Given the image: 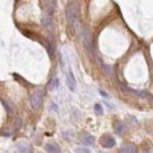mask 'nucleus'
I'll return each instance as SVG.
<instances>
[{"mask_svg":"<svg viewBox=\"0 0 153 153\" xmlns=\"http://www.w3.org/2000/svg\"><path fill=\"white\" fill-rule=\"evenodd\" d=\"M78 16H79V6L75 1H71L66 8V17L68 22L75 27L76 21H78Z\"/></svg>","mask_w":153,"mask_h":153,"instance_id":"f257e3e1","label":"nucleus"},{"mask_svg":"<svg viewBox=\"0 0 153 153\" xmlns=\"http://www.w3.org/2000/svg\"><path fill=\"white\" fill-rule=\"evenodd\" d=\"M43 91L41 90H37L35 92H33L31 94V98H30V105L33 110H38L41 105V101H43Z\"/></svg>","mask_w":153,"mask_h":153,"instance_id":"f03ea898","label":"nucleus"},{"mask_svg":"<svg viewBox=\"0 0 153 153\" xmlns=\"http://www.w3.org/2000/svg\"><path fill=\"white\" fill-rule=\"evenodd\" d=\"M100 145L105 147V148H112L116 146V139H114L112 135H104V137H101L100 139Z\"/></svg>","mask_w":153,"mask_h":153,"instance_id":"7ed1b4c3","label":"nucleus"},{"mask_svg":"<svg viewBox=\"0 0 153 153\" xmlns=\"http://www.w3.org/2000/svg\"><path fill=\"white\" fill-rule=\"evenodd\" d=\"M79 140H80V143L83 145H85V146H91V145L94 144V137L91 135L90 133H86V132L80 135Z\"/></svg>","mask_w":153,"mask_h":153,"instance_id":"20e7f679","label":"nucleus"},{"mask_svg":"<svg viewBox=\"0 0 153 153\" xmlns=\"http://www.w3.org/2000/svg\"><path fill=\"white\" fill-rule=\"evenodd\" d=\"M66 84H67V87L70 88V91H74L75 90V86H76V83H75V78H74V74L73 72L70 70L68 73H67V76H66Z\"/></svg>","mask_w":153,"mask_h":153,"instance_id":"39448f33","label":"nucleus"},{"mask_svg":"<svg viewBox=\"0 0 153 153\" xmlns=\"http://www.w3.org/2000/svg\"><path fill=\"white\" fill-rule=\"evenodd\" d=\"M45 150L47 153H60V147L54 143H47L45 145Z\"/></svg>","mask_w":153,"mask_h":153,"instance_id":"423d86ee","label":"nucleus"},{"mask_svg":"<svg viewBox=\"0 0 153 153\" xmlns=\"http://www.w3.org/2000/svg\"><path fill=\"white\" fill-rule=\"evenodd\" d=\"M41 22H43V25H44V26H45L48 31L52 30V20H51V18H49L48 14H44V16H43Z\"/></svg>","mask_w":153,"mask_h":153,"instance_id":"0eeeda50","label":"nucleus"},{"mask_svg":"<svg viewBox=\"0 0 153 153\" xmlns=\"http://www.w3.org/2000/svg\"><path fill=\"white\" fill-rule=\"evenodd\" d=\"M18 151L20 153H31L32 148H31V145L27 144V143H21L18 145Z\"/></svg>","mask_w":153,"mask_h":153,"instance_id":"6e6552de","label":"nucleus"},{"mask_svg":"<svg viewBox=\"0 0 153 153\" xmlns=\"http://www.w3.org/2000/svg\"><path fill=\"white\" fill-rule=\"evenodd\" d=\"M114 130H116V132L118 134H123L125 132V130H126V126H125L124 123L118 121V123H116V125H114Z\"/></svg>","mask_w":153,"mask_h":153,"instance_id":"1a4fd4ad","label":"nucleus"},{"mask_svg":"<svg viewBox=\"0 0 153 153\" xmlns=\"http://www.w3.org/2000/svg\"><path fill=\"white\" fill-rule=\"evenodd\" d=\"M123 153H135V147L132 144H125L121 150Z\"/></svg>","mask_w":153,"mask_h":153,"instance_id":"9d476101","label":"nucleus"},{"mask_svg":"<svg viewBox=\"0 0 153 153\" xmlns=\"http://www.w3.org/2000/svg\"><path fill=\"white\" fill-rule=\"evenodd\" d=\"M94 112H95V114H98V116H101V114L104 113L103 106H101L100 104H95L94 105Z\"/></svg>","mask_w":153,"mask_h":153,"instance_id":"9b49d317","label":"nucleus"},{"mask_svg":"<svg viewBox=\"0 0 153 153\" xmlns=\"http://www.w3.org/2000/svg\"><path fill=\"white\" fill-rule=\"evenodd\" d=\"M20 127H21V119L20 118H17L14 120V123H13V130L14 131H18Z\"/></svg>","mask_w":153,"mask_h":153,"instance_id":"f8f14e48","label":"nucleus"},{"mask_svg":"<svg viewBox=\"0 0 153 153\" xmlns=\"http://www.w3.org/2000/svg\"><path fill=\"white\" fill-rule=\"evenodd\" d=\"M58 86H59V79L58 78H56V79H53L52 81H51V85H49L51 90H56Z\"/></svg>","mask_w":153,"mask_h":153,"instance_id":"ddd939ff","label":"nucleus"},{"mask_svg":"<svg viewBox=\"0 0 153 153\" xmlns=\"http://www.w3.org/2000/svg\"><path fill=\"white\" fill-rule=\"evenodd\" d=\"M74 152L75 153H91V151L86 147H78V148H75Z\"/></svg>","mask_w":153,"mask_h":153,"instance_id":"4468645a","label":"nucleus"},{"mask_svg":"<svg viewBox=\"0 0 153 153\" xmlns=\"http://www.w3.org/2000/svg\"><path fill=\"white\" fill-rule=\"evenodd\" d=\"M3 104L5 105V107L7 108V111L11 113V112H13V107H12V105L8 103V101L7 100H3Z\"/></svg>","mask_w":153,"mask_h":153,"instance_id":"2eb2a0df","label":"nucleus"},{"mask_svg":"<svg viewBox=\"0 0 153 153\" xmlns=\"http://www.w3.org/2000/svg\"><path fill=\"white\" fill-rule=\"evenodd\" d=\"M133 93H135L138 97H143V98L148 97V94H147L146 92H144V91H137V90H133Z\"/></svg>","mask_w":153,"mask_h":153,"instance_id":"dca6fc26","label":"nucleus"},{"mask_svg":"<svg viewBox=\"0 0 153 153\" xmlns=\"http://www.w3.org/2000/svg\"><path fill=\"white\" fill-rule=\"evenodd\" d=\"M49 107H51V110H53V111H57V110H58V106H57L54 103H51V104H49Z\"/></svg>","mask_w":153,"mask_h":153,"instance_id":"f3484780","label":"nucleus"},{"mask_svg":"<svg viewBox=\"0 0 153 153\" xmlns=\"http://www.w3.org/2000/svg\"><path fill=\"white\" fill-rule=\"evenodd\" d=\"M100 94H101V95H104V97H108V95H107V94H106L104 91H100Z\"/></svg>","mask_w":153,"mask_h":153,"instance_id":"a211bd4d","label":"nucleus"},{"mask_svg":"<svg viewBox=\"0 0 153 153\" xmlns=\"http://www.w3.org/2000/svg\"><path fill=\"white\" fill-rule=\"evenodd\" d=\"M145 153H147V152H145Z\"/></svg>","mask_w":153,"mask_h":153,"instance_id":"6ab92c4d","label":"nucleus"}]
</instances>
